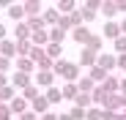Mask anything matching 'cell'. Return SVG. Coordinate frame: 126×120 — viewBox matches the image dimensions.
Wrapping results in <instances>:
<instances>
[{
  "label": "cell",
  "mask_w": 126,
  "mask_h": 120,
  "mask_svg": "<svg viewBox=\"0 0 126 120\" xmlns=\"http://www.w3.org/2000/svg\"><path fill=\"white\" fill-rule=\"evenodd\" d=\"M63 38H66V33H63L60 27H52V30H49V44H60Z\"/></svg>",
  "instance_id": "32"
},
{
  "label": "cell",
  "mask_w": 126,
  "mask_h": 120,
  "mask_svg": "<svg viewBox=\"0 0 126 120\" xmlns=\"http://www.w3.org/2000/svg\"><path fill=\"white\" fill-rule=\"evenodd\" d=\"M25 19H33V16H41V11H44V8H41V3H38V0H25Z\"/></svg>",
  "instance_id": "10"
},
{
  "label": "cell",
  "mask_w": 126,
  "mask_h": 120,
  "mask_svg": "<svg viewBox=\"0 0 126 120\" xmlns=\"http://www.w3.org/2000/svg\"><path fill=\"white\" fill-rule=\"evenodd\" d=\"M25 22H28L30 33H38V30H44V27H47V22H44V19H41V16H33V19H25Z\"/></svg>",
  "instance_id": "28"
},
{
  "label": "cell",
  "mask_w": 126,
  "mask_h": 120,
  "mask_svg": "<svg viewBox=\"0 0 126 120\" xmlns=\"http://www.w3.org/2000/svg\"><path fill=\"white\" fill-rule=\"evenodd\" d=\"M118 68H121V71H123V76H126V55H121V57H118Z\"/></svg>",
  "instance_id": "42"
},
{
  "label": "cell",
  "mask_w": 126,
  "mask_h": 120,
  "mask_svg": "<svg viewBox=\"0 0 126 120\" xmlns=\"http://www.w3.org/2000/svg\"><path fill=\"white\" fill-rule=\"evenodd\" d=\"M44 98H47L49 107H52V104H60V101H63V93H60V87H49V90L44 93Z\"/></svg>",
  "instance_id": "25"
},
{
  "label": "cell",
  "mask_w": 126,
  "mask_h": 120,
  "mask_svg": "<svg viewBox=\"0 0 126 120\" xmlns=\"http://www.w3.org/2000/svg\"><path fill=\"white\" fill-rule=\"evenodd\" d=\"M77 87H79V93H88V96H91V93L96 90V85H93V79H91V76H79Z\"/></svg>",
  "instance_id": "23"
},
{
  "label": "cell",
  "mask_w": 126,
  "mask_h": 120,
  "mask_svg": "<svg viewBox=\"0 0 126 120\" xmlns=\"http://www.w3.org/2000/svg\"><path fill=\"white\" fill-rule=\"evenodd\" d=\"M71 38H74V41H77L82 49H85V47H88V41L93 38V33H91L85 25H79V27H74V30H71Z\"/></svg>",
  "instance_id": "3"
},
{
  "label": "cell",
  "mask_w": 126,
  "mask_h": 120,
  "mask_svg": "<svg viewBox=\"0 0 126 120\" xmlns=\"http://www.w3.org/2000/svg\"><path fill=\"white\" fill-rule=\"evenodd\" d=\"M58 120H71V117H69V112H66V115H58Z\"/></svg>",
  "instance_id": "49"
},
{
  "label": "cell",
  "mask_w": 126,
  "mask_h": 120,
  "mask_svg": "<svg viewBox=\"0 0 126 120\" xmlns=\"http://www.w3.org/2000/svg\"><path fill=\"white\" fill-rule=\"evenodd\" d=\"M96 66H99L101 71H107V74H110V71L118 66V57H115V55H104V52H101L99 60H96Z\"/></svg>",
  "instance_id": "5"
},
{
  "label": "cell",
  "mask_w": 126,
  "mask_h": 120,
  "mask_svg": "<svg viewBox=\"0 0 126 120\" xmlns=\"http://www.w3.org/2000/svg\"><path fill=\"white\" fill-rule=\"evenodd\" d=\"M91 98H93V104H96V107L101 109V107H104V101H107V93L101 90V85H96V90L91 93Z\"/></svg>",
  "instance_id": "27"
},
{
  "label": "cell",
  "mask_w": 126,
  "mask_h": 120,
  "mask_svg": "<svg viewBox=\"0 0 126 120\" xmlns=\"http://www.w3.org/2000/svg\"><path fill=\"white\" fill-rule=\"evenodd\" d=\"M121 96H126V76L121 79Z\"/></svg>",
  "instance_id": "45"
},
{
  "label": "cell",
  "mask_w": 126,
  "mask_h": 120,
  "mask_svg": "<svg viewBox=\"0 0 126 120\" xmlns=\"http://www.w3.org/2000/svg\"><path fill=\"white\" fill-rule=\"evenodd\" d=\"M52 74H55V76H63L66 82H79V66H77V63H69V60H63V57L55 63Z\"/></svg>",
  "instance_id": "1"
},
{
  "label": "cell",
  "mask_w": 126,
  "mask_h": 120,
  "mask_svg": "<svg viewBox=\"0 0 126 120\" xmlns=\"http://www.w3.org/2000/svg\"><path fill=\"white\" fill-rule=\"evenodd\" d=\"M101 14L112 22V16L118 14V3H112V0H101Z\"/></svg>",
  "instance_id": "21"
},
{
  "label": "cell",
  "mask_w": 126,
  "mask_h": 120,
  "mask_svg": "<svg viewBox=\"0 0 126 120\" xmlns=\"http://www.w3.org/2000/svg\"><path fill=\"white\" fill-rule=\"evenodd\" d=\"M14 41H30V27H28V22H16V27H14Z\"/></svg>",
  "instance_id": "13"
},
{
  "label": "cell",
  "mask_w": 126,
  "mask_h": 120,
  "mask_svg": "<svg viewBox=\"0 0 126 120\" xmlns=\"http://www.w3.org/2000/svg\"><path fill=\"white\" fill-rule=\"evenodd\" d=\"M60 93H63V101H74V98L79 96V87H77V82H66L60 87Z\"/></svg>",
  "instance_id": "16"
},
{
  "label": "cell",
  "mask_w": 126,
  "mask_h": 120,
  "mask_svg": "<svg viewBox=\"0 0 126 120\" xmlns=\"http://www.w3.org/2000/svg\"><path fill=\"white\" fill-rule=\"evenodd\" d=\"M30 112H36L38 117H41V115H47V112H49V101H47V98H44V96H38V98H36V101L30 104Z\"/></svg>",
  "instance_id": "15"
},
{
  "label": "cell",
  "mask_w": 126,
  "mask_h": 120,
  "mask_svg": "<svg viewBox=\"0 0 126 120\" xmlns=\"http://www.w3.org/2000/svg\"><path fill=\"white\" fill-rule=\"evenodd\" d=\"M28 57H30V60H33V63H38V60H41V57H47V49H41V47H33V49H30V55H28Z\"/></svg>",
  "instance_id": "36"
},
{
  "label": "cell",
  "mask_w": 126,
  "mask_h": 120,
  "mask_svg": "<svg viewBox=\"0 0 126 120\" xmlns=\"http://www.w3.org/2000/svg\"><path fill=\"white\" fill-rule=\"evenodd\" d=\"M36 68H38V71H52V68H55V60H49V57H41L38 63H36Z\"/></svg>",
  "instance_id": "33"
},
{
  "label": "cell",
  "mask_w": 126,
  "mask_h": 120,
  "mask_svg": "<svg viewBox=\"0 0 126 120\" xmlns=\"http://www.w3.org/2000/svg\"><path fill=\"white\" fill-rule=\"evenodd\" d=\"M118 11H126V0H118Z\"/></svg>",
  "instance_id": "47"
},
{
  "label": "cell",
  "mask_w": 126,
  "mask_h": 120,
  "mask_svg": "<svg viewBox=\"0 0 126 120\" xmlns=\"http://www.w3.org/2000/svg\"><path fill=\"white\" fill-rule=\"evenodd\" d=\"M91 104H93V98H91L88 93H79V96L74 98V107H79V109H85V112L91 109Z\"/></svg>",
  "instance_id": "26"
},
{
  "label": "cell",
  "mask_w": 126,
  "mask_h": 120,
  "mask_svg": "<svg viewBox=\"0 0 126 120\" xmlns=\"http://www.w3.org/2000/svg\"><path fill=\"white\" fill-rule=\"evenodd\" d=\"M85 49H91V52L101 55V36H96V33H93V38L88 41V47H85Z\"/></svg>",
  "instance_id": "31"
},
{
  "label": "cell",
  "mask_w": 126,
  "mask_h": 120,
  "mask_svg": "<svg viewBox=\"0 0 126 120\" xmlns=\"http://www.w3.org/2000/svg\"><path fill=\"white\" fill-rule=\"evenodd\" d=\"M121 115H123V117H126V107H123V112H121Z\"/></svg>",
  "instance_id": "50"
},
{
  "label": "cell",
  "mask_w": 126,
  "mask_h": 120,
  "mask_svg": "<svg viewBox=\"0 0 126 120\" xmlns=\"http://www.w3.org/2000/svg\"><path fill=\"white\" fill-rule=\"evenodd\" d=\"M8 68H11V60L0 57V74H8Z\"/></svg>",
  "instance_id": "40"
},
{
  "label": "cell",
  "mask_w": 126,
  "mask_h": 120,
  "mask_svg": "<svg viewBox=\"0 0 126 120\" xmlns=\"http://www.w3.org/2000/svg\"><path fill=\"white\" fill-rule=\"evenodd\" d=\"M0 98H3V104H11L14 98H16V96H14V87H11V85L3 87V90H0Z\"/></svg>",
  "instance_id": "34"
},
{
  "label": "cell",
  "mask_w": 126,
  "mask_h": 120,
  "mask_svg": "<svg viewBox=\"0 0 126 120\" xmlns=\"http://www.w3.org/2000/svg\"><path fill=\"white\" fill-rule=\"evenodd\" d=\"M0 57H6V60H14V57H16V41H11V38L0 41Z\"/></svg>",
  "instance_id": "6"
},
{
  "label": "cell",
  "mask_w": 126,
  "mask_h": 120,
  "mask_svg": "<svg viewBox=\"0 0 126 120\" xmlns=\"http://www.w3.org/2000/svg\"><path fill=\"white\" fill-rule=\"evenodd\" d=\"M30 49H33V44H30V41H16V57H28V55H30Z\"/></svg>",
  "instance_id": "29"
},
{
  "label": "cell",
  "mask_w": 126,
  "mask_h": 120,
  "mask_svg": "<svg viewBox=\"0 0 126 120\" xmlns=\"http://www.w3.org/2000/svg\"><path fill=\"white\" fill-rule=\"evenodd\" d=\"M8 16L14 19V22H25V6H22V3H11Z\"/></svg>",
  "instance_id": "20"
},
{
  "label": "cell",
  "mask_w": 126,
  "mask_h": 120,
  "mask_svg": "<svg viewBox=\"0 0 126 120\" xmlns=\"http://www.w3.org/2000/svg\"><path fill=\"white\" fill-rule=\"evenodd\" d=\"M11 85V79H8V74H0V90H3V87H8Z\"/></svg>",
  "instance_id": "41"
},
{
  "label": "cell",
  "mask_w": 126,
  "mask_h": 120,
  "mask_svg": "<svg viewBox=\"0 0 126 120\" xmlns=\"http://www.w3.org/2000/svg\"><path fill=\"white\" fill-rule=\"evenodd\" d=\"M96 60H99V55H96V52L82 49V52H79V68H93V66H96Z\"/></svg>",
  "instance_id": "9"
},
{
  "label": "cell",
  "mask_w": 126,
  "mask_h": 120,
  "mask_svg": "<svg viewBox=\"0 0 126 120\" xmlns=\"http://www.w3.org/2000/svg\"><path fill=\"white\" fill-rule=\"evenodd\" d=\"M52 82H55V74H52V71H38V74H36V85H41V87L49 90V87H55Z\"/></svg>",
  "instance_id": "14"
},
{
  "label": "cell",
  "mask_w": 126,
  "mask_h": 120,
  "mask_svg": "<svg viewBox=\"0 0 126 120\" xmlns=\"http://www.w3.org/2000/svg\"><path fill=\"white\" fill-rule=\"evenodd\" d=\"M41 120H58V115H52V112H47V115H41Z\"/></svg>",
  "instance_id": "44"
},
{
  "label": "cell",
  "mask_w": 126,
  "mask_h": 120,
  "mask_svg": "<svg viewBox=\"0 0 126 120\" xmlns=\"http://www.w3.org/2000/svg\"><path fill=\"white\" fill-rule=\"evenodd\" d=\"M19 120H36V112H30V109H28V112H25L22 117H19Z\"/></svg>",
  "instance_id": "43"
},
{
  "label": "cell",
  "mask_w": 126,
  "mask_h": 120,
  "mask_svg": "<svg viewBox=\"0 0 126 120\" xmlns=\"http://www.w3.org/2000/svg\"><path fill=\"white\" fill-rule=\"evenodd\" d=\"M30 85H33L30 74H22V71H16V74L11 76V87H22V90H28Z\"/></svg>",
  "instance_id": "8"
},
{
  "label": "cell",
  "mask_w": 126,
  "mask_h": 120,
  "mask_svg": "<svg viewBox=\"0 0 126 120\" xmlns=\"http://www.w3.org/2000/svg\"><path fill=\"white\" fill-rule=\"evenodd\" d=\"M30 44H33V47H41V49H47V47H49V30L30 33Z\"/></svg>",
  "instance_id": "7"
},
{
  "label": "cell",
  "mask_w": 126,
  "mask_h": 120,
  "mask_svg": "<svg viewBox=\"0 0 126 120\" xmlns=\"http://www.w3.org/2000/svg\"><path fill=\"white\" fill-rule=\"evenodd\" d=\"M16 71H22V74H30V76H33L36 63H33L30 57H16Z\"/></svg>",
  "instance_id": "17"
},
{
  "label": "cell",
  "mask_w": 126,
  "mask_h": 120,
  "mask_svg": "<svg viewBox=\"0 0 126 120\" xmlns=\"http://www.w3.org/2000/svg\"><path fill=\"white\" fill-rule=\"evenodd\" d=\"M8 109H11V115H16V117H22L28 109H30V104L25 101V98H14V101L8 104Z\"/></svg>",
  "instance_id": "12"
},
{
  "label": "cell",
  "mask_w": 126,
  "mask_h": 120,
  "mask_svg": "<svg viewBox=\"0 0 126 120\" xmlns=\"http://www.w3.org/2000/svg\"><path fill=\"white\" fill-rule=\"evenodd\" d=\"M101 36H104V38H112V41L121 38V25H118V22H107L104 30H101Z\"/></svg>",
  "instance_id": "18"
},
{
  "label": "cell",
  "mask_w": 126,
  "mask_h": 120,
  "mask_svg": "<svg viewBox=\"0 0 126 120\" xmlns=\"http://www.w3.org/2000/svg\"><path fill=\"white\" fill-rule=\"evenodd\" d=\"M85 120H101V109H99V107H91V109L85 112Z\"/></svg>",
  "instance_id": "37"
},
{
  "label": "cell",
  "mask_w": 126,
  "mask_h": 120,
  "mask_svg": "<svg viewBox=\"0 0 126 120\" xmlns=\"http://www.w3.org/2000/svg\"><path fill=\"white\" fill-rule=\"evenodd\" d=\"M69 117H71V120H85V109H79V107H71Z\"/></svg>",
  "instance_id": "38"
},
{
  "label": "cell",
  "mask_w": 126,
  "mask_h": 120,
  "mask_svg": "<svg viewBox=\"0 0 126 120\" xmlns=\"http://www.w3.org/2000/svg\"><path fill=\"white\" fill-rule=\"evenodd\" d=\"M101 90L107 93V96H115V93H121V79H115V76H107L101 82Z\"/></svg>",
  "instance_id": "11"
},
{
  "label": "cell",
  "mask_w": 126,
  "mask_h": 120,
  "mask_svg": "<svg viewBox=\"0 0 126 120\" xmlns=\"http://www.w3.org/2000/svg\"><path fill=\"white\" fill-rule=\"evenodd\" d=\"M6 33H8V30H6L3 25H0V41H6Z\"/></svg>",
  "instance_id": "46"
},
{
  "label": "cell",
  "mask_w": 126,
  "mask_h": 120,
  "mask_svg": "<svg viewBox=\"0 0 126 120\" xmlns=\"http://www.w3.org/2000/svg\"><path fill=\"white\" fill-rule=\"evenodd\" d=\"M126 107V101H123V96L121 93H115V96H107V101H104V112H118V109H123Z\"/></svg>",
  "instance_id": "4"
},
{
  "label": "cell",
  "mask_w": 126,
  "mask_h": 120,
  "mask_svg": "<svg viewBox=\"0 0 126 120\" xmlns=\"http://www.w3.org/2000/svg\"><path fill=\"white\" fill-rule=\"evenodd\" d=\"M41 19H44L47 25H55V27H58V22H60V14H58V8H47V11H41Z\"/></svg>",
  "instance_id": "22"
},
{
  "label": "cell",
  "mask_w": 126,
  "mask_h": 120,
  "mask_svg": "<svg viewBox=\"0 0 126 120\" xmlns=\"http://www.w3.org/2000/svg\"><path fill=\"white\" fill-rule=\"evenodd\" d=\"M38 96H41V93H38V87H36V85H30L28 90H22V98H25L28 104H33V101H36Z\"/></svg>",
  "instance_id": "30"
},
{
  "label": "cell",
  "mask_w": 126,
  "mask_h": 120,
  "mask_svg": "<svg viewBox=\"0 0 126 120\" xmlns=\"http://www.w3.org/2000/svg\"><path fill=\"white\" fill-rule=\"evenodd\" d=\"M115 52H118V55H126V36L115 38Z\"/></svg>",
  "instance_id": "39"
},
{
  "label": "cell",
  "mask_w": 126,
  "mask_h": 120,
  "mask_svg": "<svg viewBox=\"0 0 126 120\" xmlns=\"http://www.w3.org/2000/svg\"><path fill=\"white\" fill-rule=\"evenodd\" d=\"M55 8H58L60 16H69L71 11H77V3L74 0H60V3H55Z\"/></svg>",
  "instance_id": "19"
},
{
  "label": "cell",
  "mask_w": 126,
  "mask_h": 120,
  "mask_svg": "<svg viewBox=\"0 0 126 120\" xmlns=\"http://www.w3.org/2000/svg\"><path fill=\"white\" fill-rule=\"evenodd\" d=\"M88 76H91V79H93V85H101V82H104V79H107V76H110V74H107V71H101V68H99V66H93V68H91V71H88Z\"/></svg>",
  "instance_id": "24"
},
{
  "label": "cell",
  "mask_w": 126,
  "mask_h": 120,
  "mask_svg": "<svg viewBox=\"0 0 126 120\" xmlns=\"http://www.w3.org/2000/svg\"><path fill=\"white\" fill-rule=\"evenodd\" d=\"M0 104H3V98H0Z\"/></svg>",
  "instance_id": "51"
},
{
  "label": "cell",
  "mask_w": 126,
  "mask_h": 120,
  "mask_svg": "<svg viewBox=\"0 0 126 120\" xmlns=\"http://www.w3.org/2000/svg\"><path fill=\"white\" fill-rule=\"evenodd\" d=\"M121 36H126V19L121 22Z\"/></svg>",
  "instance_id": "48"
},
{
  "label": "cell",
  "mask_w": 126,
  "mask_h": 120,
  "mask_svg": "<svg viewBox=\"0 0 126 120\" xmlns=\"http://www.w3.org/2000/svg\"><path fill=\"white\" fill-rule=\"evenodd\" d=\"M69 22H71V30H74V27H79V25H82V11H79V8H77V11H71V14H69Z\"/></svg>",
  "instance_id": "35"
},
{
  "label": "cell",
  "mask_w": 126,
  "mask_h": 120,
  "mask_svg": "<svg viewBox=\"0 0 126 120\" xmlns=\"http://www.w3.org/2000/svg\"><path fill=\"white\" fill-rule=\"evenodd\" d=\"M79 11H82V19L91 22V19H96V11H101V0H88L79 6Z\"/></svg>",
  "instance_id": "2"
}]
</instances>
